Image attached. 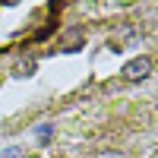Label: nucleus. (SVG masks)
<instances>
[{
    "instance_id": "obj_1",
    "label": "nucleus",
    "mask_w": 158,
    "mask_h": 158,
    "mask_svg": "<svg viewBox=\"0 0 158 158\" xmlns=\"http://www.w3.org/2000/svg\"><path fill=\"white\" fill-rule=\"evenodd\" d=\"M120 73H123V79H127V82H139V79H146V76L152 73V57H146V54H142V57H136V60H130Z\"/></svg>"
},
{
    "instance_id": "obj_2",
    "label": "nucleus",
    "mask_w": 158,
    "mask_h": 158,
    "mask_svg": "<svg viewBox=\"0 0 158 158\" xmlns=\"http://www.w3.org/2000/svg\"><path fill=\"white\" fill-rule=\"evenodd\" d=\"M79 41H82V32L73 29V32H67V38H63V48H67V51H76V48H79Z\"/></svg>"
},
{
    "instance_id": "obj_3",
    "label": "nucleus",
    "mask_w": 158,
    "mask_h": 158,
    "mask_svg": "<svg viewBox=\"0 0 158 158\" xmlns=\"http://www.w3.org/2000/svg\"><path fill=\"white\" fill-rule=\"evenodd\" d=\"M32 73H35V60H22L16 67V76H32Z\"/></svg>"
},
{
    "instance_id": "obj_4",
    "label": "nucleus",
    "mask_w": 158,
    "mask_h": 158,
    "mask_svg": "<svg viewBox=\"0 0 158 158\" xmlns=\"http://www.w3.org/2000/svg\"><path fill=\"white\" fill-rule=\"evenodd\" d=\"M95 158H127V155H120V152H101V155H95Z\"/></svg>"
}]
</instances>
